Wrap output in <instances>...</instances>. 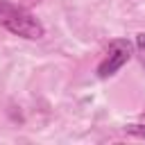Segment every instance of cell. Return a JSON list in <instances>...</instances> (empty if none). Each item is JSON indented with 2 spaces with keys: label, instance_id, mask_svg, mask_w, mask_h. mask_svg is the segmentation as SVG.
Wrapping results in <instances>:
<instances>
[{
  "label": "cell",
  "instance_id": "obj_2",
  "mask_svg": "<svg viewBox=\"0 0 145 145\" xmlns=\"http://www.w3.org/2000/svg\"><path fill=\"white\" fill-rule=\"evenodd\" d=\"M129 59H131V43H129L127 39H116V41L109 43L106 57H104V59L100 61V66H97V75H100L102 79H106V77L116 75Z\"/></svg>",
  "mask_w": 145,
  "mask_h": 145
},
{
  "label": "cell",
  "instance_id": "obj_5",
  "mask_svg": "<svg viewBox=\"0 0 145 145\" xmlns=\"http://www.w3.org/2000/svg\"><path fill=\"white\" fill-rule=\"evenodd\" d=\"M23 2H27V5H39L41 0H23Z\"/></svg>",
  "mask_w": 145,
  "mask_h": 145
},
{
  "label": "cell",
  "instance_id": "obj_1",
  "mask_svg": "<svg viewBox=\"0 0 145 145\" xmlns=\"http://www.w3.org/2000/svg\"><path fill=\"white\" fill-rule=\"evenodd\" d=\"M0 25L5 29H9L11 34L23 36V39H29V41L43 39V34H45L43 25L25 7L11 5L7 0H0Z\"/></svg>",
  "mask_w": 145,
  "mask_h": 145
},
{
  "label": "cell",
  "instance_id": "obj_4",
  "mask_svg": "<svg viewBox=\"0 0 145 145\" xmlns=\"http://www.w3.org/2000/svg\"><path fill=\"white\" fill-rule=\"evenodd\" d=\"M127 134L138 136V138H145V125H129L127 127Z\"/></svg>",
  "mask_w": 145,
  "mask_h": 145
},
{
  "label": "cell",
  "instance_id": "obj_3",
  "mask_svg": "<svg viewBox=\"0 0 145 145\" xmlns=\"http://www.w3.org/2000/svg\"><path fill=\"white\" fill-rule=\"evenodd\" d=\"M136 50H138V57H140V61L145 66V32L136 36Z\"/></svg>",
  "mask_w": 145,
  "mask_h": 145
}]
</instances>
